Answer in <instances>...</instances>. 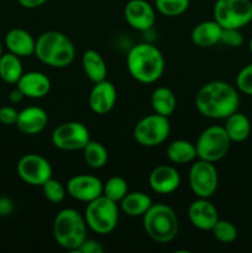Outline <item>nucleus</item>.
I'll list each match as a JSON object with an SVG mask.
<instances>
[{"label": "nucleus", "instance_id": "1", "mask_svg": "<svg viewBox=\"0 0 252 253\" xmlns=\"http://www.w3.org/2000/svg\"><path fill=\"white\" fill-rule=\"evenodd\" d=\"M239 105V91L224 81H212L204 84L195 95L198 111L208 119L225 120L237 111Z\"/></svg>", "mask_w": 252, "mask_h": 253}, {"label": "nucleus", "instance_id": "2", "mask_svg": "<svg viewBox=\"0 0 252 253\" xmlns=\"http://www.w3.org/2000/svg\"><path fill=\"white\" fill-rule=\"evenodd\" d=\"M126 64L130 76L143 84L160 81L165 73L166 61L162 52L152 43H138L128 51Z\"/></svg>", "mask_w": 252, "mask_h": 253}, {"label": "nucleus", "instance_id": "3", "mask_svg": "<svg viewBox=\"0 0 252 253\" xmlns=\"http://www.w3.org/2000/svg\"><path fill=\"white\" fill-rule=\"evenodd\" d=\"M35 56L52 68H66L76 58V47L59 31H46L36 40Z\"/></svg>", "mask_w": 252, "mask_h": 253}, {"label": "nucleus", "instance_id": "4", "mask_svg": "<svg viewBox=\"0 0 252 253\" xmlns=\"http://www.w3.org/2000/svg\"><path fill=\"white\" fill-rule=\"evenodd\" d=\"M86 225L84 215L78 210L67 208L56 215L53 221V236L57 244L64 250L76 252L86 239Z\"/></svg>", "mask_w": 252, "mask_h": 253}, {"label": "nucleus", "instance_id": "5", "mask_svg": "<svg viewBox=\"0 0 252 253\" xmlns=\"http://www.w3.org/2000/svg\"><path fill=\"white\" fill-rule=\"evenodd\" d=\"M142 222L147 236L158 244H168L173 241L179 229L175 211L162 203L152 204L142 216Z\"/></svg>", "mask_w": 252, "mask_h": 253}, {"label": "nucleus", "instance_id": "6", "mask_svg": "<svg viewBox=\"0 0 252 253\" xmlns=\"http://www.w3.org/2000/svg\"><path fill=\"white\" fill-rule=\"evenodd\" d=\"M84 219L89 229L95 234H111L119 222L118 203L101 195L88 203L84 211Z\"/></svg>", "mask_w": 252, "mask_h": 253}, {"label": "nucleus", "instance_id": "7", "mask_svg": "<svg viewBox=\"0 0 252 253\" xmlns=\"http://www.w3.org/2000/svg\"><path fill=\"white\" fill-rule=\"evenodd\" d=\"M214 20L222 29H240L252 21L251 0H216Z\"/></svg>", "mask_w": 252, "mask_h": 253}, {"label": "nucleus", "instance_id": "8", "mask_svg": "<svg viewBox=\"0 0 252 253\" xmlns=\"http://www.w3.org/2000/svg\"><path fill=\"white\" fill-rule=\"evenodd\" d=\"M231 140L227 136L224 126L212 125L205 128L195 142L197 156L199 160L217 162L227 155Z\"/></svg>", "mask_w": 252, "mask_h": 253}, {"label": "nucleus", "instance_id": "9", "mask_svg": "<svg viewBox=\"0 0 252 253\" xmlns=\"http://www.w3.org/2000/svg\"><path fill=\"white\" fill-rule=\"evenodd\" d=\"M170 133V124L167 116L151 114L141 119L133 128V138L143 147H156L165 142Z\"/></svg>", "mask_w": 252, "mask_h": 253}, {"label": "nucleus", "instance_id": "10", "mask_svg": "<svg viewBox=\"0 0 252 253\" xmlns=\"http://www.w3.org/2000/svg\"><path fill=\"white\" fill-rule=\"evenodd\" d=\"M189 187L198 198H207L215 194L219 185V174L214 163L198 160L189 169Z\"/></svg>", "mask_w": 252, "mask_h": 253}, {"label": "nucleus", "instance_id": "11", "mask_svg": "<svg viewBox=\"0 0 252 253\" xmlns=\"http://www.w3.org/2000/svg\"><path fill=\"white\" fill-rule=\"evenodd\" d=\"M52 145L61 151L83 150L90 141L88 127L79 121H68L57 126L52 132Z\"/></svg>", "mask_w": 252, "mask_h": 253}, {"label": "nucleus", "instance_id": "12", "mask_svg": "<svg viewBox=\"0 0 252 253\" xmlns=\"http://www.w3.org/2000/svg\"><path fill=\"white\" fill-rule=\"evenodd\" d=\"M17 175L22 182L32 187H42L52 178V166L43 156L27 153L22 156L16 166Z\"/></svg>", "mask_w": 252, "mask_h": 253}, {"label": "nucleus", "instance_id": "13", "mask_svg": "<svg viewBox=\"0 0 252 253\" xmlns=\"http://www.w3.org/2000/svg\"><path fill=\"white\" fill-rule=\"evenodd\" d=\"M104 183L95 175L77 174L67 182V193L73 199L88 204L91 200L103 195Z\"/></svg>", "mask_w": 252, "mask_h": 253}, {"label": "nucleus", "instance_id": "14", "mask_svg": "<svg viewBox=\"0 0 252 253\" xmlns=\"http://www.w3.org/2000/svg\"><path fill=\"white\" fill-rule=\"evenodd\" d=\"M124 16L126 22L137 31H147L155 25V7L146 0H130L125 5Z\"/></svg>", "mask_w": 252, "mask_h": 253}, {"label": "nucleus", "instance_id": "15", "mask_svg": "<svg viewBox=\"0 0 252 253\" xmlns=\"http://www.w3.org/2000/svg\"><path fill=\"white\" fill-rule=\"evenodd\" d=\"M190 224L202 231H210L219 220V212L215 205L207 198H198L188 208Z\"/></svg>", "mask_w": 252, "mask_h": 253}, {"label": "nucleus", "instance_id": "16", "mask_svg": "<svg viewBox=\"0 0 252 253\" xmlns=\"http://www.w3.org/2000/svg\"><path fill=\"white\" fill-rule=\"evenodd\" d=\"M118 99V91L115 85L108 79L94 83L89 94V106L91 111L98 115H105L113 110Z\"/></svg>", "mask_w": 252, "mask_h": 253}, {"label": "nucleus", "instance_id": "17", "mask_svg": "<svg viewBox=\"0 0 252 253\" xmlns=\"http://www.w3.org/2000/svg\"><path fill=\"white\" fill-rule=\"evenodd\" d=\"M151 189L157 194L167 195L175 192L180 185V174L173 166L161 165L153 168L148 177Z\"/></svg>", "mask_w": 252, "mask_h": 253}, {"label": "nucleus", "instance_id": "18", "mask_svg": "<svg viewBox=\"0 0 252 253\" xmlns=\"http://www.w3.org/2000/svg\"><path fill=\"white\" fill-rule=\"evenodd\" d=\"M48 125V115L40 106H27L19 111L15 126L20 132L34 136L42 132Z\"/></svg>", "mask_w": 252, "mask_h": 253}, {"label": "nucleus", "instance_id": "19", "mask_svg": "<svg viewBox=\"0 0 252 253\" xmlns=\"http://www.w3.org/2000/svg\"><path fill=\"white\" fill-rule=\"evenodd\" d=\"M16 86L22 91L24 96L31 99L44 98L51 90V81L44 73L39 71L26 72L21 76Z\"/></svg>", "mask_w": 252, "mask_h": 253}, {"label": "nucleus", "instance_id": "20", "mask_svg": "<svg viewBox=\"0 0 252 253\" xmlns=\"http://www.w3.org/2000/svg\"><path fill=\"white\" fill-rule=\"evenodd\" d=\"M5 46L9 52L19 57H30L35 54L36 40L29 31L20 27H15L7 31L5 35Z\"/></svg>", "mask_w": 252, "mask_h": 253}, {"label": "nucleus", "instance_id": "21", "mask_svg": "<svg viewBox=\"0 0 252 253\" xmlns=\"http://www.w3.org/2000/svg\"><path fill=\"white\" fill-rule=\"evenodd\" d=\"M222 27L215 20H208L198 24L192 30L190 39L195 46L200 48H209L219 43L221 39Z\"/></svg>", "mask_w": 252, "mask_h": 253}, {"label": "nucleus", "instance_id": "22", "mask_svg": "<svg viewBox=\"0 0 252 253\" xmlns=\"http://www.w3.org/2000/svg\"><path fill=\"white\" fill-rule=\"evenodd\" d=\"M82 67L85 76L93 83H98L106 79V74H108L106 62L95 49L89 48L84 52L82 56Z\"/></svg>", "mask_w": 252, "mask_h": 253}, {"label": "nucleus", "instance_id": "23", "mask_svg": "<svg viewBox=\"0 0 252 253\" xmlns=\"http://www.w3.org/2000/svg\"><path fill=\"white\" fill-rule=\"evenodd\" d=\"M224 128L231 142H244L251 133V121L245 114L235 111L225 119Z\"/></svg>", "mask_w": 252, "mask_h": 253}, {"label": "nucleus", "instance_id": "24", "mask_svg": "<svg viewBox=\"0 0 252 253\" xmlns=\"http://www.w3.org/2000/svg\"><path fill=\"white\" fill-rule=\"evenodd\" d=\"M152 204V199L146 193L128 192L120 202V208L127 216L142 217Z\"/></svg>", "mask_w": 252, "mask_h": 253}, {"label": "nucleus", "instance_id": "25", "mask_svg": "<svg viewBox=\"0 0 252 253\" xmlns=\"http://www.w3.org/2000/svg\"><path fill=\"white\" fill-rule=\"evenodd\" d=\"M151 106L156 114L169 118L177 108L175 94L167 86H158L151 94Z\"/></svg>", "mask_w": 252, "mask_h": 253}, {"label": "nucleus", "instance_id": "26", "mask_svg": "<svg viewBox=\"0 0 252 253\" xmlns=\"http://www.w3.org/2000/svg\"><path fill=\"white\" fill-rule=\"evenodd\" d=\"M167 157L174 165H187L194 162L197 156V148L194 143L187 140H175L168 145Z\"/></svg>", "mask_w": 252, "mask_h": 253}, {"label": "nucleus", "instance_id": "27", "mask_svg": "<svg viewBox=\"0 0 252 253\" xmlns=\"http://www.w3.org/2000/svg\"><path fill=\"white\" fill-rule=\"evenodd\" d=\"M24 74L21 57L7 52L0 57V78L7 84H16Z\"/></svg>", "mask_w": 252, "mask_h": 253}, {"label": "nucleus", "instance_id": "28", "mask_svg": "<svg viewBox=\"0 0 252 253\" xmlns=\"http://www.w3.org/2000/svg\"><path fill=\"white\" fill-rule=\"evenodd\" d=\"M83 153L86 165L93 169H100L108 163V150L103 143L90 140L83 148Z\"/></svg>", "mask_w": 252, "mask_h": 253}, {"label": "nucleus", "instance_id": "29", "mask_svg": "<svg viewBox=\"0 0 252 253\" xmlns=\"http://www.w3.org/2000/svg\"><path fill=\"white\" fill-rule=\"evenodd\" d=\"M128 193V185L125 178L111 177L104 183L103 185V195L108 199L113 200L115 203H120L123 198Z\"/></svg>", "mask_w": 252, "mask_h": 253}, {"label": "nucleus", "instance_id": "30", "mask_svg": "<svg viewBox=\"0 0 252 253\" xmlns=\"http://www.w3.org/2000/svg\"><path fill=\"white\" fill-rule=\"evenodd\" d=\"M190 5V0H155V6L160 14L175 17L184 14Z\"/></svg>", "mask_w": 252, "mask_h": 253}, {"label": "nucleus", "instance_id": "31", "mask_svg": "<svg viewBox=\"0 0 252 253\" xmlns=\"http://www.w3.org/2000/svg\"><path fill=\"white\" fill-rule=\"evenodd\" d=\"M210 231L212 236L221 244H232L237 239L236 226L227 220L219 219Z\"/></svg>", "mask_w": 252, "mask_h": 253}, {"label": "nucleus", "instance_id": "32", "mask_svg": "<svg viewBox=\"0 0 252 253\" xmlns=\"http://www.w3.org/2000/svg\"><path fill=\"white\" fill-rule=\"evenodd\" d=\"M42 192H43L44 198H46L48 202H51L52 204H59L61 202H63V199L66 198L67 194L66 187H64L59 180L53 179V178H49V179L42 185Z\"/></svg>", "mask_w": 252, "mask_h": 253}, {"label": "nucleus", "instance_id": "33", "mask_svg": "<svg viewBox=\"0 0 252 253\" xmlns=\"http://www.w3.org/2000/svg\"><path fill=\"white\" fill-rule=\"evenodd\" d=\"M236 88L246 95H252V63L245 66L236 77Z\"/></svg>", "mask_w": 252, "mask_h": 253}, {"label": "nucleus", "instance_id": "34", "mask_svg": "<svg viewBox=\"0 0 252 253\" xmlns=\"http://www.w3.org/2000/svg\"><path fill=\"white\" fill-rule=\"evenodd\" d=\"M220 42L231 48H239L244 44L245 39L240 29H222Z\"/></svg>", "mask_w": 252, "mask_h": 253}, {"label": "nucleus", "instance_id": "35", "mask_svg": "<svg viewBox=\"0 0 252 253\" xmlns=\"http://www.w3.org/2000/svg\"><path fill=\"white\" fill-rule=\"evenodd\" d=\"M19 111L14 106L5 105L0 108V124L2 125H15Z\"/></svg>", "mask_w": 252, "mask_h": 253}, {"label": "nucleus", "instance_id": "36", "mask_svg": "<svg viewBox=\"0 0 252 253\" xmlns=\"http://www.w3.org/2000/svg\"><path fill=\"white\" fill-rule=\"evenodd\" d=\"M105 251V249L103 247V245L100 244L99 241H96V240H91V239H88L86 237L85 240H84L83 244L81 245V246L78 247V250H77L76 252H79V253H103Z\"/></svg>", "mask_w": 252, "mask_h": 253}, {"label": "nucleus", "instance_id": "37", "mask_svg": "<svg viewBox=\"0 0 252 253\" xmlns=\"http://www.w3.org/2000/svg\"><path fill=\"white\" fill-rule=\"evenodd\" d=\"M14 211V202L7 197H0V217H6Z\"/></svg>", "mask_w": 252, "mask_h": 253}, {"label": "nucleus", "instance_id": "38", "mask_svg": "<svg viewBox=\"0 0 252 253\" xmlns=\"http://www.w3.org/2000/svg\"><path fill=\"white\" fill-rule=\"evenodd\" d=\"M47 1L48 0H17V2L25 9H37V7L46 4Z\"/></svg>", "mask_w": 252, "mask_h": 253}, {"label": "nucleus", "instance_id": "39", "mask_svg": "<svg viewBox=\"0 0 252 253\" xmlns=\"http://www.w3.org/2000/svg\"><path fill=\"white\" fill-rule=\"evenodd\" d=\"M24 98H25L24 94H22V91L20 90L17 86L15 89H12L9 94V100H10V103H12V104L20 103V101H21Z\"/></svg>", "mask_w": 252, "mask_h": 253}, {"label": "nucleus", "instance_id": "40", "mask_svg": "<svg viewBox=\"0 0 252 253\" xmlns=\"http://www.w3.org/2000/svg\"><path fill=\"white\" fill-rule=\"evenodd\" d=\"M249 49H250V52L252 53V37H251V40H250V42H249Z\"/></svg>", "mask_w": 252, "mask_h": 253}, {"label": "nucleus", "instance_id": "41", "mask_svg": "<svg viewBox=\"0 0 252 253\" xmlns=\"http://www.w3.org/2000/svg\"><path fill=\"white\" fill-rule=\"evenodd\" d=\"M2 56V42L1 40H0V57Z\"/></svg>", "mask_w": 252, "mask_h": 253}]
</instances>
